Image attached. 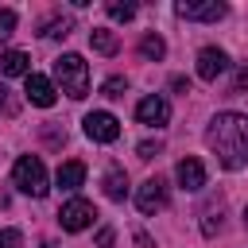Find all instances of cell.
Returning <instances> with one entry per match:
<instances>
[{"label": "cell", "mask_w": 248, "mask_h": 248, "mask_svg": "<svg viewBox=\"0 0 248 248\" xmlns=\"http://www.w3.org/2000/svg\"><path fill=\"white\" fill-rule=\"evenodd\" d=\"M205 143L225 170H240L248 163V116L244 112H217L205 128Z\"/></svg>", "instance_id": "1"}, {"label": "cell", "mask_w": 248, "mask_h": 248, "mask_svg": "<svg viewBox=\"0 0 248 248\" xmlns=\"http://www.w3.org/2000/svg\"><path fill=\"white\" fill-rule=\"evenodd\" d=\"M54 81L62 85L66 97L81 101V97L89 93V66H85V58H81V54H62V58H54Z\"/></svg>", "instance_id": "2"}, {"label": "cell", "mask_w": 248, "mask_h": 248, "mask_svg": "<svg viewBox=\"0 0 248 248\" xmlns=\"http://www.w3.org/2000/svg\"><path fill=\"white\" fill-rule=\"evenodd\" d=\"M12 182L19 186V194H31V198H43L50 186H46V167L39 155H19L16 167H12Z\"/></svg>", "instance_id": "3"}, {"label": "cell", "mask_w": 248, "mask_h": 248, "mask_svg": "<svg viewBox=\"0 0 248 248\" xmlns=\"http://www.w3.org/2000/svg\"><path fill=\"white\" fill-rule=\"evenodd\" d=\"M93 217H97V209H93V202H85V198H70V202L58 209V225H62L66 232H81V229H89Z\"/></svg>", "instance_id": "4"}, {"label": "cell", "mask_w": 248, "mask_h": 248, "mask_svg": "<svg viewBox=\"0 0 248 248\" xmlns=\"http://www.w3.org/2000/svg\"><path fill=\"white\" fill-rule=\"evenodd\" d=\"M81 128H85V136H89L93 143H112V140L120 136V120H116L112 112H105V108L89 112V116L81 120Z\"/></svg>", "instance_id": "5"}, {"label": "cell", "mask_w": 248, "mask_h": 248, "mask_svg": "<svg viewBox=\"0 0 248 248\" xmlns=\"http://www.w3.org/2000/svg\"><path fill=\"white\" fill-rule=\"evenodd\" d=\"M174 12L182 16V19H202V23H217L229 8L221 4V0H178L174 4Z\"/></svg>", "instance_id": "6"}, {"label": "cell", "mask_w": 248, "mask_h": 248, "mask_svg": "<svg viewBox=\"0 0 248 248\" xmlns=\"http://www.w3.org/2000/svg\"><path fill=\"white\" fill-rule=\"evenodd\" d=\"M136 205H140V213H159V209H167V182L155 174V178H147L140 190H136Z\"/></svg>", "instance_id": "7"}, {"label": "cell", "mask_w": 248, "mask_h": 248, "mask_svg": "<svg viewBox=\"0 0 248 248\" xmlns=\"http://www.w3.org/2000/svg\"><path fill=\"white\" fill-rule=\"evenodd\" d=\"M136 120L140 124H147V128H163V124H170V105H167V97H143L140 105H136Z\"/></svg>", "instance_id": "8"}, {"label": "cell", "mask_w": 248, "mask_h": 248, "mask_svg": "<svg viewBox=\"0 0 248 248\" xmlns=\"http://www.w3.org/2000/svg\"><path fill=\"white\" fill-rule=\"evenodd\" d=\"M225 70H229V54L221 46H202L198 50V78L202 81H217Z\"/></svg>", "instance_id": "9"}, {"label": "cell", "mask_w": 248, "mask_h": 248, "mask_svg": "<svg viewBox=\"0 0 248 248\" xmlns=\"http://www.w3.org/2000/svg\"><path fill=\"white\" fill-rule=\"evenodd\" d=\"M23 93H27V101H31V105H39V108H50V105H54V97H58L54 81H50V78H43V74H27Z\"/></svg>", "instance_id": "10"}, {"label": "cell", "mask_w": 248, "mask_h": 248, "mask_svg": "<svg viewBox=\"0 0 248 248\" xmlns=\"http://www.w3.org/2000/svg\"><path fill=\"white\" fill-rule=\"evenodd\" d=\"M174 178H178V186L182 190H202L205 186V167H202V159H194V155H186V159H178V167H174Z\"/></svg>", "instance_id": "11"}, {"label": "cell", "mask_w": 248, "mask_h": 248, "mask_svg": "<svg viewBox=\"0 0 248 248\" xmlns=\"http://www.w3.org/2000/svg\"><path fill=\"white\" fill-rule=\"evenodd\" d=\"M54 182H58V190H66V194L81 190V182H85V163H78V159L62 163V167H58V174H54Z\"/></svg>", "instance_id": "12"}, {"label": "cell", "mask_w": 248, "mask_h": 248, "mask_svg": "<svg viewBox=\"0 0 248 248\" xmlns=\"http://www.w3.org/2000/svg\"><path fill=\"white\" fill-rule=\"evenodd\" d=\"M31 58L23 50H0V78H27Z\"/></svg>", "instance_id": "13"}, {"label": "cell", "mask_w": 248, "mask_h": 248, "mask_svg": "<svg viewBox=\"0 0 248 248\" xmlns=\"http://www.w3.org/2000/svg\"><path fill=\"white\" fill-rule=\"evenodd\" d=\"M105 198H112V202H124L128 198V174L120 167H108L105 170Z\"/></svg>", "instance_id": "14"}, {"label": "cell", "mask_w": 248, "mask_h": 248, "mask_svg": "<svg viewBox=\"0 0 248 248\" xmlns=\"http://www.w3.org/2000/svg\"><path fill=\"white\" fill-rule=\"evenodd\" d=\"M89 46H93L97 54H116V50H120V39H116L112 31H105V27H93V31H89Z\"/></svg>", "instance_id": "15"}, {"label": "cell", "mask_w": 248, "mask_h": 248, "mask_svg": "<svg viewBox=\"0 0 248 248\" xmlns=\"http://www.w3.org/2000/svg\"><path fill=\"white\" fill-rule=\"evenodd\" d=\"M140 54H143L147 62H159V58L167 54V43H163V35H143V39H140Z\"/></svg>", "instance_id": "16"}, {"label": "cell", "mask_w": 248, "mask_h": 248, "mask_svg": "<svg viewBox=\"0 0 248 248\" xmlns=\"http://www.w3.org/2000/svg\"><path fill=\"white\" fill-rule=\"evenodd\" d=\"M105 12H108L116 23H128V19L136 16V4H132V0H108V4H105Z\"/></svg>", "instance_id": "17"}, {"label": "cell", "mask_w": 248, "mask_h": 248, "mask_svg": "<svg viewBox=\"0 0 248 248\" xmlns=\"http://www.w3.org/2000/svg\"><path fill=\"white\" fill-rule=\"evenodd\" d=\"M39 35H46V39H66V35H70V19H46Z\"/></svg>", "instance_id": "18"}, {"label": "cell", "mask_w": 248, "mask_h": 248, "mask_svg": "<svg viewBox=\"0 0 248 248\" xmlns=\"http://www.w3.org/2000/svg\"><path fill=\"white\" fill-rule=\"evenodd\" d=\"M101 93H105V97H124V93H128V78H120V74L108 78V81L101 85Z\"/></svg>", "instance_id": "19"}, {"label": "cell", "mask_w": 248, "mask_h": 248, "mask_svg": "<svg viewBox=\"0 0 248 248\" xmlns=\"http://www.w3.org/2000/svg\"><path fill=\"white\" fill-rule=\"evenodd\" d=\"M12 31H16V12L12 8H0V43L12 39Z\"/></svg>", "instance_id": "20"}, {"label": "cell", "mask_w": 248, "mask_h": 248, "mask_svg": "<svg viewBox=\"0 0 248 248\" xmlns=\"http://www.w3.org/2000/svg\"><path fill=\"white\" fill-rule=\"evenodd\" d=\"M0 248H23V232L19 229H0Z\"/></svg>", "instance_id": "21"}, {"label": "cell", "mask_w": 248, "mask_h": 248, "mask_svg": "<svg viewBox=\"0 0 248 248\" xmlns=\"http://www.w3.org/2000/svg\"><path fill=\"white\" fill-rule=\"evenodd\" d=\"M244 89H248V66H240V70H236V78H232L229 93H244Z\"/></svg>", "instance_id": "22"}, {"label": "cell", "mask_w": 248, "mask_h": 248, "mask_svg": "<svg viewBox=\"0 0 248 248\" xmlns=\"http://www.w3.org/2000/svg\"><path fill=\"white\" fill-rule=\"evenodd\" d=\"M136 151H140V159H155V155L163 151V143H151V140H147V143H140Z\"/></svg>", "instance_id": "23"}, {"label": "cell", "mask_w": 248, "mask_h": 248, "mask_svg": "<svg viewBox=\"0 0 248 248\" xmlns=\"http://www.w3.org/2000/svg\"><path fill=\"white\" fill-rule=\"evenodd\" d=\"M0 112H16V101L8 97V85L0 81Z\"/></svg>", "instance_id": "24"}, {"label": "cell", "mask_w": 248, "mask_h": 248, "mask_svg": "<svg viewBox=\"0 0 248 248\" xmlns=\"http://www.w3.org/2000/svg\"><path fill=\"white\" fill-rule=\"evenodd\" d=\"M170 89H174V93H190V81H186V78H170Z\"/></svg>", "instance_id": "25"}, {"label": "cell", "mask_w": 248, "mask_h": 248, "mask_svg": "<svg viewBox=\"0 0 248 248\" xmlns=\"http://www.w3.org/2000/svg\"><path fill=\"white\" fill-rule=\"evenodd\" d=\"M97 244L108 248V244H112V229H101V232H97Z\"/></svg>", "instance_id": "26"}, {"label": "cell", "mask_w": 248, "mask_h": 248, "mask_svg": "<svg viewBox=\"0 0 248 248\" xmlns=\"http://www.w3.org/2000/svg\"><path fill=\"white\" fill-rule=\"evenodd\" d=\"M244 225H248V205H244Z\"/></svg>", "instance_id": "27"}, {"label": "cell", "mask_w": 248, "mask_h": 248, "mask_svg": "<svg viewBox=\"0 0 248 248\" xmlns=\"http://www.w3.org/2000/svg\"><path fill=\"white\" fill-rule=\"evenodd\" d=\"M43 248H58V244H43Z\"/></svg>", "instance_id": "28"}]
</instances>
